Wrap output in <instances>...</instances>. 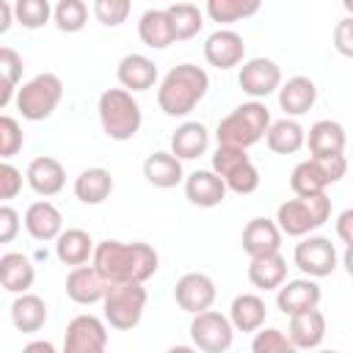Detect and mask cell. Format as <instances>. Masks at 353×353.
I'll return each mask as SVG.
<instances>
[{"mask_svg": "<svg viewBox=\"0 0 353 353\" xmlns=\"http://www.w3.org/2000/svg\"><path fill=\"white\" fill-rule=\"evenodd\" d=\"M91 265L108 281H149L157 273L160 256L149 243L102 240L94 248Z\"/></svg>", "mask_w": 353, "mask_h": 353, "instance_id": "cell-1", "label": "cell"}, {"mask_svg": "<svg viewBox=\"0 0 353 353\" xmlns=\"http://www.w3.org/2000/svg\"><path fill=\"white\" fill-rule=\"evenodd\" d=\"M210 74L196 63H179L165 72V77L157 85V105L165 116L179 119L188 116L207 94Z\"/></svg>", "mask_w": 353, "mask_h": 353, "instance_id": "cell-2", "label": "cell"}, {"mask_svg": "<svg viewBox=\"0 0 353 353\" xmlns=\"http://www.w3.org/2000/svg\"><path fill=\"white\" fill-rule=\"evenodd\" d=\"M270 127V110L262 99H251L237 105L229 116H223L215 127L218 143H232V146H254L268 135Z\"/></svg>", "mask_w": 353, "mask_h": 353, "instance_id": "cell-3", "label": "cell"}, {"mask_svg": "<svg viewBox=\"0 0 353 353\" xmlns=\"http://www.w3.org/2000/svg\"><path fill=\"white\" fill-rule=\"evenodd\" d=\"M99 121L110 141H130L141 130V105L132 99V91L127 88H108L99 94Z\"/></svg>", "mask_w": 353, "mask_h": 353, "instance_id": "cell-4", "label": "cell"}, {"mask_svg": "<svg viewBox=\"0 0 353 353\" xmlns=\"http://www.w3.org/2000/svg\"><path fill=\"white\" fill-rule=\"evenodd\" d=\"M328 218H331V199L325 193L298 196L281 201L276 210V223L287 237H306L314 229H320Z\"/></svg>", "mask_w": 353, "mask_h": 353, "instance_id": "cell-5", "label": "cell"}, {"mask_svg": "<svg viewBox=\"0 0 353 353\" xmlns=\"http://www.w3.org/2000/svg\"><path fill=\"white\" fill-rule=\"evenodd\" d=\"M146 287L143 281H108V292L102 298L105 323L116 331H132L146 309Z\"/></svg>", "mask_w": 353, "mask_h": 353, "instance_id": "cell-6", "label": "cell"}, {"mask_svg": "<svg viewBox=\"0 0 353 353\" xmlns=\"http://www.w3.org/2000/svg\"><path fill=\"white\" fill-rule=\"evenodd\" d=\"M61 97H63L61 77L52 74V72H41V74H36V77H30L28 83L19 85L14 102H17V110L22 113V119H28V121H44L58 108Z\"/></svg>", "mask_w": 353, "mask_h": 353, "instance_id": "cell-7", "label": "cell"}, {"mask_svg": "<svg viewBox=\"0 0 353 353\" xmlns=\"http://www.w3.org/2000/svg\"><path fill=\"white\" fill-rule=\"evenodd\" d=\"M347 171L345 154H331V157H309L298 163L290 174V188L295 196H312V193H325L328 185L339 182Z\"/></svg>", "mask_w": 353, "mask_h": 353, "instance_id": "cell-8", "label": "cell"}, {"mask_svg": "<svg viewBox=\"0 0 353 353\" xmlns=\"http://www.w3.org/2000/svg\"><path fill=\"white\" fill-rule=\"evenodd\" d=\"M212 171L223 176L226 188L237 196H248L259 188V171L251 163V157L245 154L243 146H232V143H218L215 154H212Z\"/></svg>", "mask_w": 353, "mask_h": 353, "instance_id": "cell-9", "label": "cell"}, {"mask_svg": "<svg viewBox=\"0 0 353 353\" xmlns=\"http://www.w3.org/2000/svg\"><path fill=\"white\" fill-rule=\"evenodd\" d=\"M190 339L204 353H226L234 342V325L226 314L204 309L190 320Z\"/></svg>", "mask_w": 353, "mask_h": 353, "instance_id": "cell-10", "label": "cell"}, {"mask_svg": "<svg viewBox=\"0 0 353 353\" xmlns=\"http://www.w3.org/2000/svg\"><path fill=\"white\" fill-rule=\"evenodd\" d=\"M292 262L295 268L303 273V276H312V279H323V276H331L339 265V254L334 248V243L323 234H306L295 251H292Z\"/></svg>", "mask_w": 353, "mask_h": 353, "instance_id": "cell-11", "label": "cell"}, {"mask_svg": "<svg viewBox=\"0 0 353 353\" xmlns=\"http://www.w3.org/2000/svg\"><path fill=\"white\" fill-rule=\"evenodd\" d=\"M108 347V328L94 314H77L69 320L63 334L66 353H102Z\"/></svg>", "mask_w": 353, "mask_h": 353, "instance_id": "cell-12", "label": "cell"}, {"mask_svg": "<svg viewBox=\"0 0 353 353\" xmlns=\"http://www.w3.org/2000/svg\"><path fill=\"white\" fill-rule=\"evenodd\" d=\"M237 83L251 99H265L281 88V69L270 58H248L240 66Z\"/></svg>", "mask_w": 353, "mask_h": 353, "instance_id": "cell-13", "label": "cell"}, {"mask_svg": "<svg viewBox=\"0 0 353 353\" xmlns=\"http://www.w3.org/2000/svg\"><path fill=\"white\" fill-rule=\"evenodd\" d=\"M215 295H218L215 281L207 273H185L176 279V287H174L176 306L188 314H199L204 309H212Z\"/></svg>", "mask_w": 353, "mask_h": 353, "instance_id": "cell-14", "label": "cell"}, {"mask_svg": "<svg viewBox=\"0 0 353 353\" xmlns=\"http://www.w3.org/2000/svg\"><path fill=\"white\" fill-rule=\"evenodd\" d=\"M204 58L215 69H234L245 58V41H243V36L237 30L218 28L204 41Z\"/></svg>", "mask_w": 353, "mask_h": 353, "instance_id": "cell-15", "label": "cell"}, {"mask_svg": "<svg viewBox=\"0 0 353 353\" xmlns=\"http://www.w3.org/2000/svg\"><path fill=\"white\" fill-rule=\"evenodd\" d=\"M108 292V279L94 268V265H77L69 270L66 276V295L80 303V306H91V303H99Z\"/></svg>", "mask_w": 353, "mask_h": 353, "instance_id": "cell-16", "label": "cell"}, {"mask_svg": "<svg viewBox=\"0 0 353 353\" xmlns=\"http://www.w3.org/2000/svg\"><path fill=\"white\" fill-rule=\"evenodd\" d=\"M323 292H320V284L312 279V276H303V279H292V281H284L279 290H276V306L281 309V314L292 317L298 312H306V309H314L320 303Z\"/></svg>", "mask_w": 353, "mask_h": 353, "instance_id": "cell-17", "label": "cell"}, {"mask_svg": "<svg viewBox=\"0 0 353 353\" xmlns=\"http://www.w3.org/2000/svg\"><path fill=\"white\" fill-rule=\"evenodd\" d=\"M226 190L229 188H226L223 176L215 174L212 168H199V171L185 176V196L196 207H204V210L218 207L226 199Z\"/></svg>", "mask_w": 353, "mask_h": 353, "instance_id": "cell-18", "label": "cell"}, {"mask_svg": "<svg viewBox=\"0 0 353 353\" xmlns=\"http://www.w3.org/2000/svg\"><path fill=\"white\" fill-rule=\"evenodd\" d=\"M25 179H28V185H30L33 193L50 199V196H55V193L63 190V185H66V168L61 165V160H55L50 154H39V157L30 160V165L25 171Z\"/></svg>", "mask_w": 353, "mask_h": 353, "instance_id": "cell-19", "label": "cell"}, {"mask_svg": "<svg viewBox=\"0 0 353 353\" xmlns=\"http://www.w3.org/2000/svg\"><path fill=\"white\" fill-rule=\"evenodd\" d=\"M22 221H25L28 234H30L33 240H39V243L58 240V234L63 232V215H61V210H58L52 201H47V199L28 204Z\"/></svg>", "mask_w": 353, "mask_h": 353, "instance_id": "cell-20", "label": "cell"}, {"mask_svg": "<svg viewBox=\"0 0 353 353\" xmlns=\"http://www.w3.org/2000/svg\"><path fill=\"white\" fill-rule=\"evenodd\" d=\"M281 237L284 232L279 229L276 218H251L243 229V251L248 256H265V254H276L281 248Z\"/></svg>", "mask_w": 353, "mask_h": 353, "instance_id": "cell-21", "label": "cell"}, {"mask_svg": "<svg viewBox=\"0 0 353 353\" xmlns=\"http://www.w3.org/2000/svg\"><path fill=\"white\" fill-rule=\"evenodd\" d=\"M314 102H317V85L306 74H295L287 83H281V88H279V108L292 119L309 113L314 108Z\"/></svg>", "mask_w": 353, "mask_h": 353, "instance_id": "cell-22", "label": "cell"}, {"mask_svg": "<svg viewBox=\"0 0 353 353\" xmlns=\"http://www.w3.org/2000/svg\"><path fill=\"white\" fill-rule=\"evenodd\" d=\"M345 127L334 119H320L309 127L306 132V146L312 157H331V154H345Z\"/></svg>", "mask_w": 353, "mask_h": 353, "instance_id": "cell-23", "label": "cell"}, {"mask_svg": "<svg viewBox=\"0 0 353 353\" xmlns=\"http://www.w3.org/2000/svg\"><path fill=\"white\" fill-rule=\"evenodd\" d=\"M287 336L295 345V350H312V347H317L325 339V314L317 306L292 314L290 317Z\"/></svg>", "mask_w": 353, "mask_h": 353, "instance_id": "cell-24", "label": "cell"}, {"mask_svg": "<svg viewBox=\"0 0 353 353\" xmlns=\"http://www.w3.org/2000/svg\"><path fill=\"white\" fill-rule=\"evenodd\" d=\"M116 77H119L121 88H127V91H149L157 83V66L152 58H146L141 52H130L119 61Z\"/></svg>", "mask_w": 353, "mask_h": 353, "instance_id": "cell-25", "label": "cell"}, {"mask_svg": "<svg viewBox=\"0 0 353 353\" xmlns=\"http://www.w3.org/2000/svg\"><path fill=\"white\" fill-rule=\"evenodd\" d=\"M138 36L152 50H165L168 44H174L176 33H174V22H171L168 8H149V11H143L141 19H138Z\"/></svg>", "mask_w": 353, "mask_h": 353, "instance_id": "cell-26", "label": "cell"}, {"mask_svg": "<svg viewBox=\"0 0 353 353\" xmlns=\"http://www.w3.org/2000/svg\"><path fill=\"white\" fill-rule=\"evenodd\" d=\"M0 281H3V290L6 292H28L36 281V270H33V262L30 256H25L22 251H6L0 256Z\"/></svg>", "mask_w": 353, "mask_h": 353, "instance_id": "cell-27", "label": "cell"}, {"mask_svg": "<svg viewBox=\"0 0 353 353\" xmlns=\"http://www.w3.org/2000/svg\"><path fill=\"white\" fill-rule=\"evenodd\" d=\"M143 176L149 185L154 188H176L182 179H185V171H182V160L174 154V152H152L146 160H143Z\"/></svg>", "mask_w": 353, "mask_h": 353, "instance_id": "cell-28", "label": "cell"}, {"mask_svg": "<svg viewBox=\"0 0 353 353\" xmlns=\"http://www.w3.org/2000/svg\"><path fill=\"white\" fill-rule=\"evenodd\" d=\"M248 281L262 290V292H273L287 281V259L276 251V254H265V256H251L248 265Z\"/></svg>", "mask_w": 353, "mask_h": 353, "instance_id": "cell-29", "label": "cell"}, {"mask_svg": "<svg viewBox=\"0 0 353 353\" xmlns=\"http://www.w3.org/2000/svg\"><path fill=\"white\" fill-rule=\"evenodd\" d=\"M11 323L22 334H36L47 323V303L33 292H19L11 303Z\"/></svg>", "mask_w": 353, "mask_h": 353, "instance_id": "cell-30", "label": "cell"}, {"mask_svg": "<svg viewBox=\"0 0 353 353\" xmlns=\"http://www.w3.org/2000/svg\"><path fill=\"white\" fill-rule=\"evenodd\" d=\"M265 317H268V306H265V301H262L259 295H254V292L237 295V298L232 301V306H229V320H232L234 331H243V334L259 331L262 323H265Z\"/></svg>", "mask_w": 353, "mask_h": 353, "instance_id": "cell-31", "label": "cell"}, {"mask_svg": "<svg viewBox=\"0 0 353 353\" xmlns=\"http://www.w3.org/2000/svg\"><path fill=\"white\" fill-rule=\"evenodd\" d=\"M265 141H268V149L276 154H295L306 143V130L292 116H284L279 121H270Z\"/></svg>", "mask_w": 353, "mask_h": 353, "instance_id": "cell-32", "label": "cell"}, {"mask_svg": "<svg viewBox=\"0 0 353 353\" xmlns=\"http://www.w3.org/2000/svg\"><path fill=\"white\" fill-rule=\"evenodd\" d=\"M94 240L88 232L83 229H63L55 240V256L69 265V268H77V265H85L88 259H94Z\"/></svg>", "mask_w": 353, "mask_h": 353, "instance_id": "cell-33", "label": "cell"}, {"mask_svg": "<svg viewBox=\"0 0 353 353\" xmlns=\"http://www.w3.org/2000/svg\"><path fill=\"white\" fill-rule=\"evenodd\" d=\"M207 146H210V132L201 121H185L171 135V152L179 160H196L207 152Z\"/></svg>", "mask_w": 353, "mask_h": 353, "instance_id": "cell-34", "label": "cell"}, {"mask_svg": "<svg viewBox=\"0 0 353 353\" xmlns=\"http://www.w3.org/2000/svg\"><path fill=\"white\" fill-rule=\"evenodd\" d=\"M110 193H113V176L108 168H99V165L85 168L74 179V196L83 204H102Z\"/></svg>", "mask_w": 353, "mask_h": 353, "instance_id": "cell-35", "label": "cell"}, {"mask_svg": "<svg viewBox=\"0 0 353 353\" xmlns=\"http://www.w3.org/2000/svg\"><path fill=\"white\" fill-rule=\"evenodd\" d=\"M22 55L14 47L0 50V108H8L11 99H17L19 80H22Z\"/></svg>", "mask_w": 353, "mask_h": 353, "instance_id": "cell-36", "label": "cell"}, {"mask_svg": "<svg viewBox=\"0 0 353 353\" xmlns=\"http://www.w3.org/2000/svg\"><path fill=\"white\" fill-rule=\"evenodd\" d=\"M262 8V0H207V17L218 25H234L254 17Z\"/></svg>", "mask_w": 353, "mask_h": 353, "instance_id": "cell-37", "label": "cell"}, {"mask_svg": "<svg viewBox=\"0 0 353 353\" xmlns=\"http://www.w3.org/2000/svg\"><path fill=\"white\" fill-rule=\"evenodd\" d=\"M168 14H171V22H174V33H176V41H188L193 36H199V30L204 28V14L193 6V3H174L168 6Z\"/></svg>", "mask_w": 353, "mask_h": 353, "instance_id": "cell-38", "label": "cell"}, {"mask_svg": "<svg viewBox=\"0 0 353 353\" xmlns=\"http://www.w3.org/2000/svg\"><path fill=\"white\" fill-rule=\"evenodd\" d=\"M52 22L61 33H80L88 22V6L83 0H58L52 8Z\"/></svg>", "mask_w": 353, "mask_h": 353, "instance_id": "cell-39", "label": "cell"}, {"mask_svg": "<svg viewBox=\"0 0 353 353\" xmlns=\"http://www.w3.org/2000/svg\"><path fill=\"white\" fill-rule=\"evenodd\" d=\"M14 14H17V22L22 28L39 30L50 22L52 6H50V0H14Z\"/></svg>", "mask_w": 353, "mask_h": 353, "instance_id": "cell-40", "label": "cell"}, {"mask_svg": "<svg viewBox=\"0 0 353 353\" xmlns=\"http://www.w3.org/2000/svg\"><path fill=\"white\" fill-rule=\"evenodd\" d=\"M251 350L254 353H292L295 345L290 342V336L281 328H259V331H254Z\"/></svg>", "mask_w": 353, "mask_h": 353, "instance_id": "cell-41", "label": "cell"}, {"mask_svg": "<svg viewBox=\"0 0 353 353\" xmlns=\"http://www.w3.org/2000/svg\"><path fill=\"white\" fill-rule=\"evenodd\" d=\"M130 11H132V0H94V17L105 28H119L121 22H127Z\"/></svg>", "mask_w": 353, "mask_h": 353, "instance_id": "cell-42", "label": "cell"}, {"mask_svg": "<svg viewBox=\"0 0 353 353\" xmlns=\"http://www.w3.org/2000/svg\"><path fill=\"white\" fill-rule=\"evenodd\" d=\"M25 138H22V127L14 116H0V157L3 160H11L19 149H22Z\"/></svg>", "mask_w": 353, "mask_h": 353, "instance_id": "cell-43", "label": "cell"}, {"mask_svg": "<svg viewBox=\"0 0 353 353\" xmlns=\"http://www.w3.org/2000/svg\"><path fill=\"white\" fill-rule=\"evenodd\" d=\"M19 190H22V171L17 165H11L8 160H3L0 163V199L11 201Z\"/></svg>", "mask_w": 353, "mask_h": 353, "instance_id": "cell-44", "label": "cell"}, {"mask_svg": "<svg viewBox=\"0 0 353 353\" xmlns=\"http://www.w3.org/2000/svg\"><path fill=\"white\" fill-rule=\"evenodd\" d=\"M334 50L345 58H353V17L350 14L334 25Z\"/></svg>", "mask_w": 353, "mask_h": 353, "instance_id": "cell-45", "label": "cell"}, {"mask_svg": "<svg viewBox=\"0 0 353 353\" xmlns=\"http://www.w3.org/2000/svg\"><path fill=\"white\" fill-rule=\"evenodd\" d=\"M19 232V212L6 201L0 207V243H11Z\"/></svg>", "mask_w": 353, "mask_h": 353, "instance_id": "cell-46", "label": "cell"}, {"mask_svg": "<svg viewBox=\"0 0 353 353\" xmlns=\"http://www.w3.org/2000/svg\"><path fill=\"white\" fill-rule=\"evenodd\" d=\"M336 237L345 245H353V207H347L336 215Z\"/></svg>", "mask_w": 353, "mask_h": 353, "instance_id": "cell-47", "label": "cell"}, {"mask_svg": "<svg viewBox=\"0 0 353 353\" xmlns=\"http://www.w3.org/2000/svg\"><path fill=\"white\" fill-rule=\"evenodd\" d=\"M17 22V14H14V3L11 0H3L0 3V33H8V28Z\"/></svg>", "mask_w": 353, "mask_h": 353, "instance_id": "cell-48", "label": "cell"}, {"mask_svg": "<svg viewBox=\"0 0 353 353\" xmlns=\"http://www.w3.org/2000/svg\"><path fill=\"white\" fill-rule=\"evenodd\" d=\"M25 353H55V345H52V342H47V339L28 342V345H25Z\"/></svg>", "mask_w": 353, "mask_h": 353, "instance_id": "cell-49", "label": "cell"}, {"mask_svg": "<svg viewBox=\"0 0 353 353\" xmlns=\"http://www.w3.org/2000/svg\"><path fill=\"white\" fill-rule=\"evenodd\" d=\"M342 265H345L347 276L353 279V245H347V248H345V254H342Z\"/></svg>", "mask_w": 353, "mask_h": 353, "instance_id": "cell-50", "label": "cell"}, {"mask_svg": "<svg viewBox=\"0 0 353 353\" xmlns=\"http://www.w3.org/2000/svg\"><path fill=\"white\" fill-rule=\"evenodd\" d=\"M342 6H345V11L353 17V0H342Z\"/></svg>", "mask_w": 353, "mask_h": 353, "instance_id": "cell-51", "label": "cell"}]
</instances>
